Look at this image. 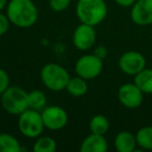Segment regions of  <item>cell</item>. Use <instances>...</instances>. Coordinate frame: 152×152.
<instances>
[{"label":"cell","mask_w":152,"mask_h":152,"mask_svg":"<svg viewBox=\"0 0 152 152\" xmlns=\"http://www.w3.org/2000/svg\"><path fill=\"white\" fill-rule=\"evenodd\" d=\"M66 90L73 97H83L88 93V90H89L87 79L78 75L75 77H70Z\"/></svg>","instance_id":"14"},{"label":"cell","mask_w":152,"mask_h":152,"mask_svg":"<svg viewBox=\"0 0 152 152\" xmlns=\"http://www.w3.org/2000/svg\"><path fill=\"white\" fill-rule=\"evenodd\" d=\"M102 69H103V61L94 53L83 55L75 63L76 74L87 80L98 77L102 72Z\"/></svg>","instance_id":"6"},{"label":"cell","mask_w":152,"mask_h":152,"mask_svg":"<svg viewBox=\"0 0 152 152\" xmlns=\"http://www.w3.org/2000/svg\"><path fill=\"white\" fill-rule=\"evenodd\" d=\"M56 150V142L51 137H38L34 144V152H54Z\"/></svg>","instance_id":"20"},{"label":"cell","mask_w":152,"mask_h":152,"mask_svg":"<svg viewBox=\"0 0 152 152\" xmlns=\"http://www.w3.org/2000/svg\"><path fill=\"white\" fill-rule=\"evenodd\" d=\"M115 148L118 152H133L137 148L135 134L127 130L120 131L114 141Z\"/></svg>","instance_id":"13"},{"label":"cell","mask_w":152,"mask_h":152,"mask_svg":"<svg viewBox=\"0 0 152 152\" xmlns=\"http://www.w3.org/2000/svg\"><path fill=\"white\" fill-rule=\"evenodd\" d=\"M18 127L22 134L28 139H37L42 134L45 126L41 112L27 108L19 115Z\"/></svg>","instance_id":"5"},{"label":"cell","mask_w":152,"mask_h":152,"mask_svg":"<svg viewBox=\"0 0 152 152\" xmlns=\"http://www.w3.org/2000/svg\"><path fill=\"white\" fill-rule=\"evenodd\" d=\"M130 18L139 26L152 24V0H137L131 7Z\"/></svg>","instance_id":"11"},{"label":"cell","mask_w":152,"mask_h":152,"mask_svg":"<svg viewBox=\"0 0 152 152\" xmlns=\"http://www.w3.org/2000/svg\"><path fill=\"white\" fill-rule=\"evenodd\" d=\"M133 83L144 94H152V69L145 68L135 74Z\"/></svg>","instance_id":"15"},{"label":"cell","mask_w":152,"mask_h":152,"mask_svg":"<svg viewBox=\"0 0 152 152\" xmlns=\"http://www.w3.org/2000/svg\"><path fill=\"white\" fill-rule=\"evenodd\" d=\"M7 3H9V1H7V0H0V12L3 11V10L7 7Z\"/></svg>","instance_id":"26"},{"label":"cell","mask_w":152,"mask_h":152,"mask_svg":"<svg viewBox=\"0 0 152 152\" xmlns=\"http://www.w3.org/2000/svg\"><path fill=\"white\" fill-rule=\"evenodd\" d=\"M137 145L142 150H152V126H144L135 133Z\"/></svg>","instance_id":"19"},{"label":"cell","mask_w":152,"mask_h":152,"mask_svg":"<svg viewBox=\"0 0 152 152\" xmlns=\"http://www.w3.org/2000/svg\"><path fill=\"white\" fill-rule=\"evenodd\" d=\"M45 128L56 131L66 127L68 123V114L63 107L58 105L46 106L41 112Z\"/></svg>","instance_id":"7"},{"label":"cell","mask_w":152,"mask_h":152,"mask_svg":"<svg viewBox=\"0 0 152 152\" xmlns=\"http://www.w3.org/2000/svg\"><path fill=\"white\" fill-rule=\"evenodd\" d=\"M76 16L80 23L99 25L107 16V5L104 0H77Z\"/></svg>","instance_id":"2"},{"label":"cell","mask_w":152,"mask_h":152,"mask_svg":"<svg viewBox=\"0 0 152 152\" xmlns=\"http://www.w3.org/2000/svg\"><path fill=\"white\" fill-rule=\"evenodd\" d=\"M94 27L95 26L80 23L75 28L72 36V42L78 50L87 51L94 46L96 42V30Z\"/></svg>","instance_id":"10"},{"label":"cell","mask_w":152,"mask_h":152,"mask_svg":"<svg viewBox=\"0 0 152 152\" xmlns=\"http://www.w3.org/2000/svg\"><path fill=\"white\" fill-rule=\"evenodd\" d=\"M22 150L19 141L14 135L7 132L0 133V152H20Z\"/></svg>","instance_id":"17"},{"label":"cell","mask_w":152,"mask_h":152,"mask_svg":"<svg viewBox=\"0 0 152 152\" xmlns=\"http://www.w3.org/2000/svg\"><path fill=\"white\" fill-rule=\"evenodd\" d=\"M0 98L3 110L10 115L19 116L28 108V92L18 86L9 87Z\"/></svg>","instance_id":"4"},{"label":"cell","mask_w":152,"mask_h":152,"mask_svg":"<svg viewBox=\"0 0 152 152\" xmlns=\"http://www.w3.org/2000/svg\"><path fill=\"white\" fill-rule=\"evenodd\" d=\"M108 149V144L104 135L91 133L80 144L81 152H105Z\"/></svg>","instance_id":"12"},{"label":"cell","mask_w":152,"mask_h":152,"mask_svg":"<svg viewBox=\"0 0 152 152\" xmlns=\"http://www.w3.org/2000/svg\"><path fill=\"white\" fill-rule=\"evenodd\" d=\"M118 5L123 7H131L137 0H114Z\"/></svg>","instance_id":"25"},{"label":"cell","mask_w":152,"mask_h":152,"mask_svg":"<svg viewBox=\"0 0 152 152\" xmlns=\"http://www.w3.org/2000/svg\"><path fill=\"white\" fill-rule=\"evenodd\" d=\"M72 0H49V7L56 13H61L69 7Z\"/></svg>","instance_id":"21"},{"label":"cell","mask_w":152,"mask_h":152,"mask_svg":"<svg viewBox=\"0 0 152 152\" xmlns=\"http://www.w3.org/2000/svg\"><path fill=\"white\" fill-rule=\"evenodd\" d=\"M10 87V76L3 69L0 68V96Z\"/></svg>","instance_id":"22"},{"label":"cell","mask_w":152,"mask_h":152,"mask_svg":"<svg viewBox=\"0 0 152 152\" xmlns=\"http://www.w3.org/2000/svg\"><path fill=\"white\" fill-rule=\"evenodd\" d=\"M107 53H108L107 49H106L104 46H98L97 48L95 49V51H94V54L97 55V56L99 57V58H101L102 61L107 56Z\"/></svg>","instance_id":"24"},{"label":"cell","mask_w":152,"mask_h":152,"mask_svg":"<svg viewBox=\"0 0 152 152\" xmlns=\"http://www.w3.org/2000/svg\"><path fill=\"white\" fill-rule=\"evenodd\" d=\"M47 106V97L44 92L40 90H34L28 92V108L42 112Z\"/></svg>","instance_id":"18"},{"label":"cell","mask_w":152,"mask_h":152,"mask_svg":"<svg viewBox=\"0 0 152 152\" xmlns=\"http://www.w3.org/2000/svg\"><path fill=\"white\" fill-rule=\"evenodd\" d=\"M145 94L137 88L134 83H127L119 88L118 99L120 103L126 108H137L141 106Z\"/></svg>","instance_id":"9"},{"label":"cell","mask_w":152,"mask_h":152,"mask_svg":"<svg viewBox=\"0 0 152 152\" xmlns=\"http://www.w3.org/2000/svg\"><path fill=\"white\" fill-rule=\"evenodd\" d=\"M89 128L91 133L104 135L110 129V121L104 115H95L90 120Z\"/></svg>","instance_id":"16"},{"label":"cell","mask_w":152,"mask_h":152,"mask_svg":"<svg viewBox=\"0 0 152 152\" xmlns=\"http://www.w3.org/2000/svg\"><path fill=\"white\" fill-rule=\"evenodd\" d=\"M10 23L11 22H10L7 16L0 12V37L7 32V30L10 28Z\"/></svg>","instance_id":"23"},{"label":"cell","mask_w":152,"mask_h":152,"mask_svg":"<svg viewBox=\"0 0 152 152\" xmlns=\"http://www.w3.org/2000/svg\"><path fill=\"white\" fill-rule=\"evenodd\" d=\"M118 65L124 74L134 76L146 68V58L139 51H126L120 56Z\"/></svg>","instance_id":"8"},{"label":"cell","mask_w":152,"mask_h":152,"mask_svg":"<svg viewBox=\"0 0 152 152\" xmlns=\"http://www.w3.org/2000/svg\"><path fill=\"white\" fill-rule=\"evenodd\" d=\"M41 80L48 90L59 92L66 90L67 83L70 79V74L63 66L58 64H46L41 69Z\"/></svg>","instance_id":"3"},{"label":"cell","mask_w":152,"mask_h":152,"mask_svg":"<svg viewBox=\"0 0 152 152\" xmlns=\"http://www.w3.org/2000/svg\"><path fill=\"white\" fill-rule=\"evenodd\" d=\"M7 16L17 27L28 28L38 20V9L32 0H11L7 5Z\"/></svg>","instance_id":"1"}]
</instances>
